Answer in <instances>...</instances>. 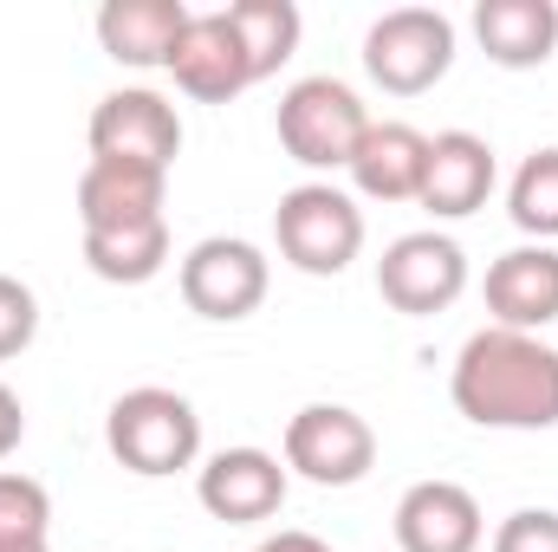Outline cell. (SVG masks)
I'll use <instances>...</instances> for the list:
<instances>
[{"label": "cell", "mask_w": 558, "mask_h": 552, "mask_svg": "<svg viewBox=\"0 0 558 552\" xmlns=\"http://www.w3.org/2000/svg\"><path fill=\"white\" fill-rule=\"evenodd\" d=\"M448 397L474 429H558V345L539 332L487 325L448 364Z\"/></svg>", "instance_id": "6da1fadb"}, {"label": "cell", "mask_w": 558, "mask_h": 552, "mask_svg": "<svg viewBox=\"0 0 558 552\" xmlns=\"http://www.w3.org/2000/svg\"><path fill=\"white\" fill-rule=\"evenodd\" d=\"M105 448L118 455V468H131L143 481L182 475L202 461V416L169 384H137L105 416Z\"/></svg>", "instance_id": "7a4b0ae2"}, {"label": "cell", "mask_w": 558, "mask_h": 552, "mask_svg": "<svg viewBox=\"0 0 558 552\" xmlns=\"http://www.w3.org/2000/svg\"><path fill=\"white\" fill-rule=\"evenodd\" d=\"M274 241L286 267H299L312 279H338L364 254V208L338 182H299V189L279 195Z\"/></svg>", "instance_id": "3957f363"}, {"label": "cell", "mask_w": 558, "mask_h": 552, "mask_svg": "<svg viewBox=\"0 0 558 552\" xmlns=\"http://www.w3.org/2000/svg\"><path fill=\"white\" fill-rule=\"evenodd\" d=\"M274 131L292 163H305V169L325 176V169H351L357 143L371 131V111H364V98L344 79L318 72V79L286 85V98H279V111H274Z\"/></svg>", "instance_id": "277c9868"}, {"label": "cell", "mask_w": 558, "mask_h": 552, "mask_svg": "<svg viewBox=\"0 0 558 552\" xmlns=\"http://www.w3.org/2000/svg\"><path fill=\"white\" fill-rule=\"evenodd\" d=\"M454 65V20L441 7H390L364 33V72L390 98H422Z\"/></svg>", "instance_id": "5b68a950"}, {"label": "cell", "mask_w": 558, "mask_h": 552, "mask_svg": "<svg viewBox=\"0 0 558 552\" xmlns=\"http://www.w3.org/2000/svg\"><path fill=\"white\" fill-rule=\"evenodd\" d=\"M279 461L312 488H357L377 468V429L351 404H305L286 416Z\"/></svg>", "instance_id": "8992f818"}, {"label": "cell", "mask_w": 558, "mask_h": 552, "mask_svg": "<svg viewBox=\"0 0 558 552\" xmlns=\"http://www.w3.org/2000/svg\"><path fill=\"white\" fill-rule=\"evenodd\" d=\"M175 286H182V305L195 319H215V325H241L267 305V286H274V261L241 241V235H208L182 254L175 267Z\"/></svg>", "instance_id": "52a82bcc"}, {"label": "cell", "mask_w": 558, "mask_h": 552, "mask_svg": "<svg viewBox=\"0 0 558 552\" xmlns=\"http://www.w3.org/2000/svg\"><path fill=\"white\" fill-rule=\"evenodd\" d=\"M377 292L390 312L403 319H435L448 312L461 292H468V254L454 235L441 228H416V235H397L377 261Z\"/></svg>", "instance_id": "ba28073f"}, {"label": "cell", "mask_w": 558, "mask_h": 552, "mask_svg": "<svg viewBox=\"0 0 558 552\" xmlns=\"http://www.w3.org/2000/svg\"><path fill=\"white\" fill-rule=\"evenodd\" d=\"M92 156H111V163H143V169H169L182 156V118L162 92L149 85H118L92 105V124H85Z\"/></svg>", "instance_id": "9c48e42d"}, {"label": "cell", "mask_w": 558, "mask_h": 552, "mask_svg": "<svg viewBox=\"0 0 558 552\" xmlns=\"http://www.w3.org/2000/svg\"><path fill=\"white\" fill-rule=\"evenodd\" d=\"M286 488H292V475L267 448H221V455H208L195 468V501L221 527H260V520H274L279 507H286Z\"/></svg>", "instance_id": "30bf717a"}, {"label": "cell", "mask_w": 558, "mask_h": 552, "mask_svg": "<svg viewBox=\"0 0 558 552\" xmlns=\"http://www.w3.org/2000/svg\"><path fill=\"white\" fill-rule=\"evenodd\" d=\"M169 79L182 98L195 105H234L247 85H254V65L241 52V33L228 26V13H195L189 33L175 39V59H169Z\"/></svg>", "instance_id": "8fae6325"}, {"label": "cell", "mask_w": 558, "mask_h": 552, "mask_svg": "<svg viewBox=\"0 0 558 552\" xmlns=\"http://www.w3.org/2000/svg\"><path fill=\"white\" fill-rule=\"evenodd\" d=\"M397 547L403 552H481L487 547V514L461 481H416L397 501Z\"/></svg>", "instance_id": "7c38bea8"}, {"label": "cell", "mask_w": 558, "mask_h": 552, "mask_svg": "<svg viewBox=\"0 0 558 552\" xmlns=\"http://www.w3.org/2000/svg\"><path fill=\"white\" fill-rule=\"evenodd\" d=\"M500 169H494V143L474 131H435L428 137V169H422L416 208H428L435 221H468L474 208H487Z\"/></svg>", "instance_id": "4fadbf2b"}, {"label": "cell", "mask_w": 558, "mask_h": 552, "mask_svg": "<svg viewBox=\"0 0 558 552\" xmlns=\"http://www.w3.org/2000/svg\"><path fill=\"white\" fill-rule=\"evenodd\" d=\"M162 195H169V169L92 156L85 176H78V228L85 235H111V228L162 221Z\"/></svg>", "instance_id": "5bb4252c"}, {"label": "cell", "mask_w": 558, "mask_h": 552, "mask_svg": "<svg viewBox=\"0 0 558 552\" xmlns=\"http://www.w3.org/2000/svg\"><path fill=\"white\" fill-rule=\"evenodd\" d=\"M487 312L507 332H546L558 325V248L520 241L487 267Z\"/></svg>", "instance_id": "9a60e30c"}, {"label": "cell", "mask_w": 558, "mask_h": 552, "mask_svg": "<svg viewBox=\"0 0 558 552\" xmlns=\"http://www.w3.org/2000/svg\"><path fill=\"white\" fill-rule=\"evenodd\" d=\"M189 20H195V7H182V0H105L98 46H105V59H118L131 72H169Z\"/></svg>", "instance_id": "2e32d148"}, {"label": "cell", "mask_w": 558, "mask_h": 552, "mask_svg": "<svg viewBox=\"0 0 558 552\" xmlns=\"http://www.w3.org/2000/svg\"><path fill=\"white\" fill-rule=\"evenodd\" d=\"M422 169H428V131L403 124V118H371V131L351 156V189L364 202H416L422 195Z\"/></svg>", "instance_id": "e0dca14e"}, {"label": "cell", "mask_w": 558, "mask_h": 552, "mask_svg": "<svg viewBox=\"0 0 558 552\" xmlns=\"http://www.w3.org/2000/svg\"><path fill=\"white\" fill-rule=\"evenodd\" d=\"M474 39L500 72H533L558 52V0H481Z\"/></svg>", "instance_id": "ac0fdd59"}, {"label": "cell", "mask_w": 558, "mask_h": 552, "mask_svg": "<svg viewBox=\"0 0 558 552\" xmlns=\"http://www.w3.org/2000/svg\"><path fill=\"white\" fill-rule=\"evenodd\" d=\"M85 267L105 279V286H149V279L169 267V221L85 235Z\"/></svg>", "instance_id": "d6986e66"}, {"label": "cell", "mask_w": 558, "mask_h": 552, "mask_svg": "<svg viewBox=\"0 0 558 552\" xmlns=\"http://www.w3.org/2000/svg\"><path fill=\"white\" fill-rule=\"evenodd\" d=\"M221 13H228V26L241 33V52H247V65H254V85L274 79L279 65L299 52L305 20H299L292 0H234V7H221Z\"/></svg>", "instance_id": "ffe728a7"}, {"label": "cell", "mask_w": 558, "mask_h": 552, "mask_svg": "<svg viewBox=\"0 0 558 552\" xmlns=\"http://www.w3.org/2000/svg\"><path fill=\"white\" fill-rule=\"evenodd\" d=\"M507 215H513V228L526 235V241H558V143L546 149H533L520 169H513V182H507Z\"/></svg>", "instance_id": "44dd1931"}, {"label": "cell", "mask_w": 558, "mask_h": 552, "mask_svg": "<svg viewBox=\"0 0 558 552\" xmlns=\"http://www.w3.org/2000/svg\"><path fill=\"white\" fill-rule=\"evenodd\" d=\"M52 533V494L46 481L0 468V547H46Z\"/></svg>", "instance_id": "7402d4cb"}, {"label": "cell", "mask_w": 558, "mask_h": 552, "mask_svg": "<svg viewBox=\"0 0 558 552\" xmlns=\"http://www.w3.org/2000/svg\"><path fill=\"white\" fill-rule=\"evenodd\" d=\"M33 338H39V299H33V286L0 274V364L20 358Z\"/></svg>", "instance_id": "603a6c76"}, {"label": "cell", "mask_w": 558, "mask_h": 552, "mask_svg": "<svg viewBox=\"0 0 558 552\" xmlns=\"http://www.w3.org/2000/svg\"><path fill=\"white\" fill-rule=\"evenodd\" d=\"M487 552H558V507H520L494 527Z\"/></svg>", "instance_id": "cb8c5ba5"}, {"label": "cell", "mask_w": 558, "mask_h": 552, "mask_svg": "<svg viewBox=\"0 0 558 552\" xmlns=\"http://www.w3.org/2000/svg\"><path fill=\"white\" fill-rule=\"evenodd\" d=\"M20 442H26V404H20V391L0 384V461H7Z\"/></svg>", "instance_id": "d4e9b609"}, {"label": "cell", "mask_w": 558, "mask_h": 552, "mask_svg": "<svg viewBox=\"0 0 558 552\" xmlns=\"http://www.w3.org/2000/svg\"><path fill=\"white\" fill-rule=\"evenodd\" d=\"M254 552H331L318 533H299V527H286V533H274V540H260Z\"/></svg>", "instance_id": "484cf974"}, {"label": "cell", "mask_w": 558, "mask_h": 552, "mask_svg": "<svg viewBox=\"0 0 558 552\" xmlns=\"http://www.w3.org/2000/svg\"><path fill=\"white\" fill-rule=\"evenodd\" d=\"M0 552H46V547H0Z\"/></svg>", "instance_id": "4316f807"}]
</instances>
